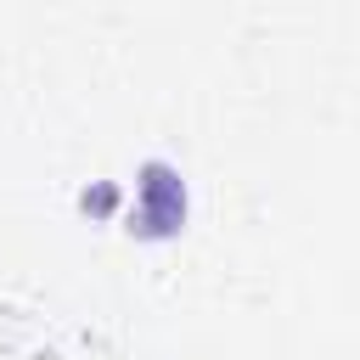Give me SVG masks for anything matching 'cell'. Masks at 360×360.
Masks as SVG:
<instances>
[{"instance_id": "6da1fadb", "label": "cell", "mask_w": 360, "mask_h": 360, "mask_svg": "<svg viewBox=\"0 0 360 360\" xmlns=\"http://www.w3.org/2000/svg\"><path fill=\"white\" fill-rule=\"evenodd\" d=\"M186 225V186H180V174L169 169V163H146L141 169V202H135V214H129V231L135 236H146V242H163V236H174Z\"/></svg>"}]
</instances>
